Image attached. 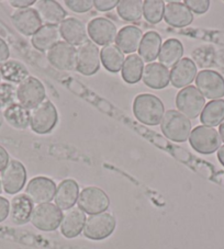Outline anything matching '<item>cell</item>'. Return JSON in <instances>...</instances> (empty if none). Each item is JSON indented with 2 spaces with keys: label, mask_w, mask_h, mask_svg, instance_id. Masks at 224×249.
Instances as JSON below:
<instances>
[{
  "label": "cell",
  "mask_w": 224,
  "mask_h": 249,
  "mask_svg": "<svg viewBox=\"0 0 224 249\" xmlns=\"http://www.w3.org/2000/svg\"><path fill=\"white\" fill-rule=\"evenodd\" d=\"M0 76L9 83L20 84L29 77V71L22 63L8 59L0 65Z\"/></svg>",
  "instance_id": "d6a6232c"
},
{
  "label": "cell",
  "mask_w": 224,
  "mask_h": 249,
  "mask_svg": "<svg viewBox=\"0 0 224 249\" xmlns=\"http://www.w3.org/2000/svg\"><path fill=\"white\" fill-rule=\"evenodd\" d=\"M219 132H220V137H221V141L224 142V121L220 124Z\"/></svg>",
  "instance_id": "f6af8a7d"
},
{
  "label": "cell",
  "mask_w": 224,
  "mask_h": 249,
  "mask_svg": "<svg viewBox=\"0 0 224 249\" xmlns=\"http://www.w3.org/2000/svg\"><path fill=\"white\" fill-rule=\"evenodd\" d=\"M196 85L205 98L219 100L224 96V78L214 71H201L196 77Z\"/></svg>",
  "instance_id": "7c38bea8"
},
{
  "label": "cell",
  "mask_w": 224,
  "mask_h": 249,
  "mask_svg": "<svg viewBox=\"0 0 224 249\" xmlns=\"http://www.w3.org/2000/svg\"><path fill=\"white\" fill-rule=\"evenodd\" d=\"M58 121V114L55 106L45 100L36 107L30 114V126L37 134H47L55 127Z\"/></svg>",
  "instance_id": "3957f363"
},
{
  "label": "cell",
  "mask_w": 224,
  "mask_h": 249,
  "mask_svg": "<svg viewBox=\"0 0 224 249\" xmlns=\"http://www.w3.org/2000/svg\"><path fill=\"white\" fill-rule=\"evenodd\" d=\"M17 89L14 85L3 83L0 84V110L5 111L12 105L16 104Z\"/></svg>",
  "instance_id": "d590c367"
},
{
  "label": "cell",
  "mask_w": 224,
  "mask_h": 249,
  "mask_svg": "<svg viewBox=\"0 0 224 249\" xmlns=\"http://www.w3.org/2000/svg\"><path fill=\"white\" fill-rule=\"evenodd\" d=\"M77 50L66 42L59 41L47 52V59L59 71H70L76 68Z\"/></svg>",
  "instance_id": "4fadbf2b"
},
{
  "label": "cell",
  "mask_w": 224,
  "mask_h": 249,
  "mask_svg": "<svg viewBox=\"0 0 224 249\" xmlns=\"http://www.w3.org/2000/svg\"><path fill=\"white\" fill-rule=\"evenodd\" d=\"M143 83L152 89L166 88L170 81V71L159 63H150L144 67Z\"/></svg>",
  "instance_id": "44dd1931"
},
{
  "label": "cell",
  "mask_w": 224,
  "mask_h": 249,
  "mask_svg": "<svg viewBox=\"0 0 224 249\" xmlns=\"http://www.w3.org/2000/svg\"><path fill=\"white\" fill-rule=\"evenodd\" d=\"M117 11L120 18L124 21H137L143 16V1L141 0H122L119 1Z\"/></svg>",
  "instance_id": "836d02e7"
},
{
  "label": "cell",
  "mask_w": 224,
  "mask_h": 249,
  "mask_svg": "<svg viewBox=\"0 0 224 249\" xmlns=\"http://www.w3.org/2000/svg\"><path fill=\"white\" fill-rule=\"evenodd\" d=\"M200 121L205 126H217L224 121V100H212L205 106Z\"/></svg>",
  "instance_id": "1f68e13d"
},
{
  "label": "cell",
  "mask_w": 224,
  "mask_h": 249,
  "mask_svg": "<svg viewBox=\"0 0 224 249\" xmlns=\"http://www.w3.org/2000/svg\"><path fill=\"white\" fill-rule=\"evenodd\" d=\"M33 202L25 195H18L11 200L10 217L16 225H24L31 221Z\"/></svg>",
  "instance_id": "484cf974"
},
{
  "label": "cell",
  "mask_w": 224,
  "mask_h": 249,
  "mask_svg": "<svg viewBox=\"0 0 224 249\" xmlns=\"http://www.w3.org/2000/svg\"><path fill=\"white\" fill-rule=\"evenodd\" d=\"M2 122H3V115L1 112H0V127L2 125Z\"/></svg>",
  "instance_id": "bcb514c9"
},
{
  "label": "cell",
  "mask_w": 224,
  "mask_h": 249,
  "mask_svg": "<svg viewBox=\"0 0 224 249\" xmlns=\"http://www.w3.org/2000/svg\"><path fill=\"white\" fill-rule=\"evenodd\" d=\"M184 55V45L177 38H168L159 51V64L165 67H174Z\"/></svg>",
  "instance_id": "4316f807"
},
{
  "label": "cell",
  "mask_w": 224,
  "mask_h": 249,
  "mask_svg": "<svg viewBox=\"0 0 224 249\" xmlns=\"http://www.w3.org/2000/svg\"><path fill=\"white\" fill-rule=\"evenodd\" d=\"M45 88L36 77H28L17 88V99L27 109H34L45 99Z\"/></svg>",
  "instance_id": "ba28073f"
},
{
  "label": "cell",
  "mask_w": 224,
  "mask_h": 249,
  "mask_svg": "<svg viewBox=\"0 0 224 249\" xmlns=\"http://www.w3.org/2000/svg\"><path fill=\"white\" fill-rule=\"evenodd\" d=\"M100 68V52L93 41L87 40L77 49L76 70L85 76L94 75Z\"/></svg>",
  "instance_id": "30bf717a"
},
{
  "label": "cell",
  "mask_w": 224,
  "mask_h": 249,
  "mask_svg": "<svg viewBox=\"0 0 224 249\" xmlns=\"http://www.w3.org/2000/svg\"><path fill=\"white\" fill-rule=\"evenodd\" d=\"M143 33L135 25H127L122 28L115 37V46L124 54H132L139 50Z\"/></svg>",
  "instance_id": "603a6c76"
},
{
  "label": "cell",
  "mask_w": 224,
  "mask_h": 249,
  "mask_svg": "<svg viewBox=\"0 0 224 249\" xmlns=\"http://www.w3.org/2000/svg\"><path fill=\"white\" fill-rule=\"evenodd\" d=\"M186 5L191 12H195L197 15H204L209 10L210 1L209 0H185Z\"/></svg>",
  "instance_id": "74e56055"
},
{
  "label": "cell",
  "mask_w": 224,
  "mask_h": 249,
  "mask_svg": "<svg viewBox=\"0 0 224 249\" xmlns=\"http://www.w3.org/2000/svg\"><path fill=\"white\" fill-rule=\"evenodd\" d=\"M59 29L57 25L44 24L33 34L31 38V43L34 49L40 52H45L57 44L59 42Z\"/></svg>",
  "instance_id": "cb8c5ba5"
},
{
  "label": "cell",
  "mask_w": 224,
  "mask_h": 249,
  "mask_svg": "<svg viewBox=\"0 0 224 249\" xmlns=\"http://www.w3.org/2000/svg\"><path fill=\"white\" fill-rule=\"evenodd\" d=\"M133 113L141 123L155 126L162 122L165 108L158 97L150 93H141L133 102Z\"/></svg>",
  "instance_id": "6da1fadb"
},
{
  "label": "cell",
  "mask_w": 224,
  "mask_h": 249,
  "mask_svg": "<svg viewBox=\"0 0 224 249\" xmlns=\"http://www.w3.org/2000/svg\"><path fill=\"white\" fill-rule=\"evenodd\" d=\"M109 204V196L105 191L97 187H87L79 193L78 208L89 215L106 212Z\"/></svg>",
  "instance_id": "9c48e42d"
},
{
  "label": "cell",
  "mask_w": 224,
  "mask_h": 249,
  "mask_svg": "<svg viewBox=\"0 0 224 249\" xmlns=\"http://www.w3.org/2000/svg\"><path fill=\"white\" fill-rule=\"evenodd\" d=\"M9 55H10L9 47H8L7 43L2 40L1 37H0V65H1L2 63L8 61Z\"/></svg>",
  "instance_id": "60d3db41"
},
{
  "label": "cell",
  "mask_w": 224,
  "mask_h": 249,
  "mask_svg": "<svg viewBox=\"0 0 224 249\" xmlns=\"http://www.w3.org/2000/svg\"><path fill=\"white\" fill-rule=\"evenodd\" d=\"M197 77V66L190 58H182L171 68L170 83L176 88H186Z\"/></svg>",
  "instance_id": "ac0fdd59"
},
{
  "label": "cell",
  "mask_w": 224,
  "mask_h": 249,
  "mask_svg": "<svg viewBox=\"0 0 224 249\" xmlns=\"http://www.w3.org/2000/svg\"><path fill=\"white\" fill-rule=\"evenodd\" d=\"M42 22L51 25L61 24L66 17V11L54 0H41L37 2V9Z\"/></svg>",
  "instance_id": "d4e9b609"
},
{
  "label": "cell",
  "mask_w": 224,
  "mask_h": 249,
  "mask_svg": "<svg viewBox=\"0 0 224 249\" xmlns=\"http://www.w3.org/2000/svg\"><path fill=\"white\" fill-rule=\"evenodd\" d=\"M87 33L97 45H110L117 37V27L106 18H94L88 23Z\"/></svg>",
  "instance_id": "9a60e30c"
},
{
  "label": "cell",
  "mask_w": 224,
  "mask_h": 249,
  "mask_svg": "<svg viewBox=\"0 0 224 249\" xmlns=\"http://www.w3.org/2000/svg\"><path fill=\"white\" fill-rule=\"evenodd\" d=\"M65 5L76 14L88 12L93 7V0H66Z\"/></svg>",
  "instance_id": "8d00e7d4"
},
{
  "label": "cell",
  "mask_w": 224,
  "mask_h": 249,
  "mask_svg": "<svg viewBox=\"0 0 224 249\" xmlns=\"http://www.w3.org/2000/svg\"><path fill=\"white\" fill-rule=\"evenodd\" d=\"M30 114L29 109L20 104H15L3 111L2 115L10 126L17 130H25L30 125Z\"/></svg>",
  "instance_id": "f1b7e54d"
},
{
  "label": "cell",
  "mask_w": 224,
  "mask_h": 249,
  "mask_svg": "<svg viewBox=\"0 0 224 249\" xmlns=\"http://www.w3.org/2000/svg\"><path fill=\"white\" fill-rule=\"evenodd\" d=\"M2 192V184H1V179H0V193Z\"/></svg>",
  "instance_id": "7dc6e473"
},
{
  "label": "cell",
  "mask_w": 224,
  "mask_h": 249,
  "mask_svg": "<svg viewBox=\"0 0 224 249\" xmlns=\"http://www.w3.org/2000/svg\"><path fill=\"white\" fill-rule=\"evenodd\" d=\"M176 106L179 112L187 119H196L201 114L205 106V99L195 86L180 90L176 97Z\"/></svg>",
  "instance_id": "5b68a950"
},
{
  "label": "cell",
  "mask_w": 224,
  "mask_h": 249,
  "mask_svg": "<svg viewBox=\"0 0 224 249\" xmlns=\"http://www.w3.org/2000/svg\"><path fill=\"white\" fill-rule=\"evenodd\" d=\"M165 3L162 0H146L143 1V16L148 22L159 23L164 18Z\"/></svg>",
  "instance_id": "e575fe53"
},
{
  "label": "cell",
  "mask_w": 224,
  "mask_h": 249,
  "mask_svg": "<svg viewBox=\"0 0 224 249\" xmlns=\"http://www.w3.org/2000/svg\"><path fill=\"white\" fill-rule=\"evenodd\" d=\"M10 213V203L6 197L0 196V223L3 222Z\"/></svg>",
  "instance_id": "ab89813d"
},
{
  "label": "cell",
  "mask_w": 224,
  "mask_h": 249,
  "mask_svg": "<svg viewBox=\"0 0 224 249\" xmlns=\"http://www.w3.org/2000/svg\"><path fill=\"white\" fill-rule=\"evenodd\" d=\"M161 128L167 139L182 143L189 139L191 133V122L179 111L168 110L164 113Z\"/></svg>",
  "instance_id": "7a4b0ae2"
},
{
  "label": "cell",
  "mask_w": 224,
  "mask_h": 249,
  "mask_svg": "<svg viewBox=\"0 0 224 249\" xmlns=\"http://www.w3.org/2000/svg\"><path fill=\"white\" fill-rule=\"evenodd\" d=\"M59 34L64 41L73 46L80 45L87 41L85 24L76 18H66L59 24Z\"/></svg>",
  "instance_id": "ffe728a7"
},
{
  "label": "cell",
  "mask_w": 224,
  "mask_h": 249,
  "mask_svg": "<svg viewBox=\"0 0 224 249\" xmlns=\"http://www.w3.org/2000/svg\"><path fill=\"white\" fill-rule=\"evenodd\" d=\"M164 19L175 28H184L193 21V14L184 2L170 1L165 6Z\"/></svg>",
  "instance_id": "d6986e66"
},
{
  "label": "cell",
  "mask_w": 224,
  "mask_h": 249,
  "mask_svg": "<svg viewBox=\"0 0 224 249\" xmlns=\"http://www.w3.org/2000/svg\"><path fill=\"white\" fill-rule=\"evenodd\" d=\"M188 140L191 147L204 155L213 154L221 147V137L217 130L210 126L199 125L195 127Z\"/></svg>",
  "instance_id": "277c9868"
},
{
  "label": "cell",
  "mask_w": 224,
  "mask_h": 249,
  "mask_svg": "<svg viewBox=\"0 0 224 249\" xmlns=\"http://www.w3.org/2000/svg\"><path fill=\"white\" fill-rule=\"evenodd\" d=\"M11 20L16 29L27 36H33L42 27V20L40 16L33 8L17 10L11 16Z\"/></svg>",
  "instance_id": "2e32d148"
},
{
  "label": "cell",
  "mask_w": 224,
  "mask_h": 249,
  "mask_svg": "<svg viewBox=\"0 0 224 249\" xmlns=\"http://www.w3.org/2000/svg\"><path fill=\"white\" fill-rule=\"evenodd\" d=\"M63 213L55 204H37L33 209L31 223L34 227L43 231H53L61 225Z\"/></svg>",
  "instance_id": "8992f818"
},
{
  "label": "cell",
  "mask_w": 224,
  "mask_h": 249,
  "mask_svg": "<svg viewBox=\"0 0 224 249\" xmlns=\"http://www.w3.org/2000/svg\"><path fill=\"white\" fill-rule=\"evenodd\" d=\"M162 49V37L157 32H146L139 46V54L142 61L150 63L158 57Z\"/></svg>",
  "instance_id": "83f0119b"
},
{
  "label": "cell",
  "mask_w": 224,
  "mask_h": 249,
  "mask_svg": "<svg viewBox=\"0 0 224 249\" xmlns=\"http://www.w3.org/2000/svg\"><path fill=\"white\" fill-rule=\"evenodd\" d=\"M79 196V186L75 180L66 179L58 184L56 188V193L54 196L55 205L61 211H68L78 201Z\"/></svg>",
  "instance_id": "e0dca14e"
},
{
  "label": "cell",
  "mask_w": 224,
  "mask_h": 249,
  "mask_svg": "<svg viewBox=\"0 0 224 249\" xmlns=\"http://www.w3.org/2000/svg\"><path fill=\"white\" fill-rule=\"evenodd\" d=\"M115 225L117 222L114 216L110 213L103 212L96 215H90L86 220L83 233L85 237L92 240H102L113 233Z\"/></svg>",
  "instance_id": "52a82bcc"
},
{
  "label": "cell",
  "mask_w": 224,
  "mask_h": 249,
  "mask_svg": "<svg viewBox=\"0 0 224 249\" xmlns=\"http://www.w3.org/2000/svg\"><path fill=\"white\" fill-rule=\"evenodd\" d=\"M1 184L8 195H16L22 190L27 182V170L19 160H12L1 171Z\"/></svg>",
  "instance_id": "8fae6325"
},
{
  "label": "cell",
  "mask_w": 224,
  "mask_h": 249,
  "mask_svg": "<svg viewBox=\"0 0 224 249\" xmlns=\"http://www.w3.org/2000/svg\"><path fill=\"white\" fill-rule=\"evenodd\" d=\"M9 161V154L2 146H0V171L6 168Z\"/></svg>",
  "instance_id": "7bdbcfd3"
},
{
  "label": "cell",
  "mask_w": 224,
  "mask_h": 249,
  "mask_svg": "<svg viewBox=\"0 0 224 249\" xmlns=\"http://www.w3.org/2000/svg\"><path fill=\"white\" fill-rule=\"evenodd\" d=\"M56 184L53 180L46 177H36L31 179L25 188L27 196L33 203H51L56 193Z\"/></svg>",
  "instance_id": "5bb4252c"
},
{
  "label": "cell",
  "mask_w": 224,
  "mask_h": 249,
  "mask_svg": "<svg viewBox=\"0 0 224 249\" xmlns=\"http://www.w3.org/2000/svg\"><path fill=\"white\" fill-rule=\"evenodd\" d=\"M144 71V63L139 55L131 54L126 58L121 70L122 78L127 84H136L142 79Z\"/></svg>",
  "instance_id": "f546056e"
},
{
  "label": "cell",
  "mask_w": 224,
  "mask_h": 249,
  "mask_svg": "<svg viewBox=\"0 0 224 249\" xmlns=\"http://www.w3.org/2000/svg\"><path fill=\"white\" fill-rule=\"evenodd\" d=\"M100 61L103 67L111 72H118L122 70L126 61L124 54L113 44L103 46L100 52Z\"/></svg>",
  "instance_id": "4dcf8cb0"
},
{
  "label": "cell",
  "mask_w": 224,
  "mask_h": 249,
  "mask_svg": "<svg viewBox=\"0 0 224 249\" xmlns=\"http://www.w3.org/2000/svg\"><path fill=\"white\" fill-rule=\"evenodd\" d=\"M36 3V0H11L10 5L19 9H27L30 6Z\"/></svg>",
  "instance_id": "b9f144b4"
},
{
  "label": "cell",
  "mask_w": 224,
  "mask_h": 249,
  "mask_svg": "<svg viewBox=\"0 0 224 249\" xmlns=\"http://www.w3.org/2000/svg\"><path fill=\"white\" fill-rule=\"evenodd\" d=\"M218 160L224 166V145L221 146L218 151Z\"/></svg>",
  "instance_id": "ee69618b"
},
{
  "label": "cell",
  "mask_w": 224,
  "mask_h": 249,
  "mask_svg": "<svg viewBox=\"0 0 224 249\" xmlns=\"http://www.w3.org/2000/svg\"><path fill=\"white\" fill-rule=\"evenodd\" d=\"M0 80H1V76H0Z\"/></svg>",
  "instance_id": "c3c4849f"
},
{
  "label": "cell",
  "mask_w": 224,
  "mask_h": 249,
  "mask_svg": "<svg viewBox=\"0 0 224 249\" xmlns=\"http://www.w3.org/2000/svg\"><path fill=\"white\" fill-rule=\"evenodd\" d=\"M86 215L79 208H72L64 214L61 222V231L66 238L77 237L84 231Z\"/></svg>",
  "instance_id": "7402d4cb"
},
{
  "label": "cell",
  "mask_w": 224,
  "mask_h": 249,
  "mask_svg": "<svg viewBox=\"0 0 224 249\" xmlns=\"http://www.w3.org/2000/svg\"><path fill=\"white\" fill-rule=\"evenodd\" d=\"M118 0H94L93 6L99 11H109L118 6Z\"/></svg>",
  "instance_id": "f35d334b"
}]
</instances>
